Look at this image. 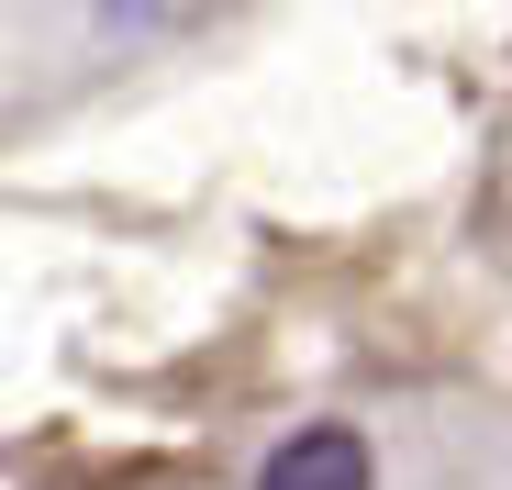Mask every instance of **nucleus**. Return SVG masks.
<instances>
[{
	"label": "nucleus",
	"instance_id": "1",
	"mask_svg": "<svg viewBox=\"0 0 512 490\" xmlns=\"http://www.w3.org/2000/svg\"><path fill=\"white\" fill-rule=\"evenodd\" d=\"M368 479H379V457H368L357 424H301V435L268 446V468H256V490H368Z\"/></svg>",
	"mask_w": 512,
	"mask_h": 490
}]
</instances>
